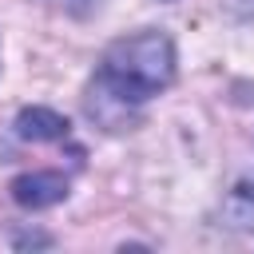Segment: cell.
<instances>
[{
	"mask_svg": "<svg viewBox=\"0 0 254 254\" xmlns=\"http://www.w3.org/2000/svg\"><path fill=\"white\" fill-rule=\"evenodd\" d=\"M12 135L24 143H67L71 139V119L60 115L56 107H20V115L12 119Z\"/></svg>",
	"mask_w": 254,
	"mask_h": 254,
	"instance_id": "obj_3",
	"label": "cell"
},
{
	"mask_svg": "<svg viewBox=\"0 0 254 254\" xmlns=\"http://www.w3.org/2000/svg\"><path fill=\"white\" fill-rule=\"evenodd\" d=\"M52 242H56V238H52V234H40V230H20V234L12 238L16 250H28V246H44V250H48Z\"/></svg>",
	"mask_w": 254,
	"mask_h": 254,
	"instance_id": "obj_5",
	"label": "cell"
},
{
	"mask_svg": "<svg viewBox=\"0 0 254 254\" xmlns=\"http://www.w3.org/2000/svg\"><path fill=\"white\" fill-rule=\"evenodd\" d=\"M179 75V48L159 28H139L111 40L87 83V115L103 127H119L131 111L163 95Z\"/></svg>",
	"mask_w": 254,
	"mask_h": 254,
	"instance_id": "obj_1",
	"label": "cell"
},
{
	"mask_svg": "<svg viewBox=\"0 0 254 254\" xmlns=\"http://www.w3.org/2000/svg\"><path fill=\"white\" fill-rule=\"evenodd\" d=\"M218 222H222L226 230H238V234L254 238V171L242 175V179L226 190V198H222V206H218Z\"/></svg>",
	"mask_w": 254,
	"mask_h": 254,
	"instance_id": "obj_4",
	"label": "cell"
},
{
	"mask_svg": "<svg viewBox=\"0 0 254 254\" xmlns=\"http://www.w3.org/2000/svg\"><path fill=\"white\" fill-rule=\"evenodd\" d=\"M8 194L16 206L24 210H48V206H60L67 202L71 194V179L64 171H24L8 183Z\"/></svg>",
	"mask_w": 254,
	"mask_h": 254,
	"instance_id": "obj_2",
	"label": "cell"
}]
</instances>
